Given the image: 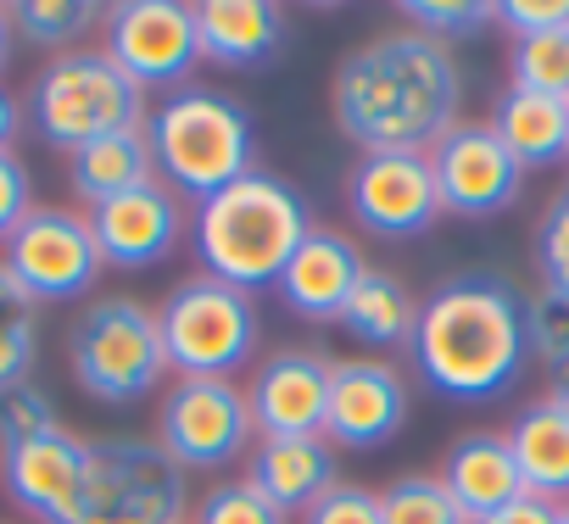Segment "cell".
Returning a JSON list of instances; mask_svg holds the SVG:
<instances>
[{"label":"cell","mask_w":569,"mask_h":524,"mask_svg":"<svg viewBox=\"0 0 569 524\" xmlns=\"http://www.w3.org/2000/svg\"><path fill=\"white\" fill-rule=\"evenodd\" d=\"M463 101V68L452 46L419 29H386L363 40L330 73V118L363 151H430Z\"/></svg>","instance_id":"1"},{"label":"cell","mask_w":569,"mask_h":524,"mask_svg":"<svg viewBox=\"0 0 569 524\" xmlns=\"http://www.w3.org/2000/svg\"><path fill=\"white\" fill-rule=\"evenodd\" d=\"M413 369L447 402H491L519 385L525 374V296L502 274H463L447 280L436 296L419 302L413 330Z\"/></svg>","instance_id":"2"},{"label":"cell","mask_w":569,"mask_h":524,"mask_svg":"<svg viewBox=\"0 0 569 524\" xmlns=\"http://www.w3.org/2000/svg\"><path fill=\"white\" fill-rule=\"evenodd\" d=\"M308 229H313L308 201L279 173H262V168L240 173L234 184L196 201L190 212V245H196L201 274L246 296L284 274V262L308 240Z\"/></svg>","instance_id":"3"},{"label":"cell","mask_w":569,"mask_h":524,"mask_svg":"<svg viewBox=\"0 0 569 524\" xmlns=\"http://www.w3.org/2000/svg\"><path fill=\"white\" fill-rule=\"evenodd\" d=\"M146 140L157 157V179L173 195L207 201L240 173H251L257 123L240 101L218 90H173L162 107L146 112Z\"/></svg>","instance_id":"4"},{"label":"cell","mask_w":569,"mask_h":524,"mask_svg":"<svg viewBox=\"0 0 569 524\" xmlns=\"http://www.w3.org/2000/svg\"><path fill=\"white\" fill-rule=\"evenodd\" d=\"M68 374L101 407H134L157 396L168 380L157 308L140 296H96L68 330Z\"/></svg>","instance_id":"5"},{"label":"cell","mask_w":569,"mask_h":524,"mask_svg":"<svg viewBox=\"0 0 569 524\" xmlns=\"http://www.w3.org/2000/svg\"><path fill=\"white\" fill-rule=\"evenodd\" d=\"M29 118L34 134L51 151H79L101 134L118 129H140L146 123V90L101 51V46H79L51 57L34 84H29Z\"/></svg>","instance_id":"6"},{"label":"cell","mask_w":569,"mask_h":524,"mask_svg":"<svg viewBox=\"0 0 569 524\" xmlns=\"http://www.w3.org/2000/svg\"><path fill=\"white\" fill-rule=\"evenodd\" d=\"M157 330L168 346V369L179 380H234L262 341L257 302L212 274L179 280L157 308Z\"/></svg>","instance_id":"7"},{"label":"cell","mask_w":569,"mask_h":524,"mask_svg":"<svg viewBox=\"0 0 569 524\" xmlns=\"http://www.w3.org/2000/svg\"><path fill=\"white\" fill-rule=\"evenodd\" d=\"M184 468L146 435H96L68 524H179Z\"/></svg>","instance_id":"8"},{"label":"cell","mask_w":569,"mask_h":524,"mask_svg":"<svg viewBox=\"0 0 569 524\" xmlns=\"http://www.w3.org/2000/svg\"><path fill=\"white\" fill-rule=\"evenodd\" d=\"M257 424L234 380H173L157 407V446L190 474H218L251 457Z\"/></svg>","instance_id":"9"},{"label":"cell","mask_w":569,"mask_h":524,"mask_svg":"<svg viewBox=\"0 0 569 524\" xmlns=\"http://www.w3.org/2000/svg\"><path fill=\"white\" fill-rule=\"evenodd\" d=\"M12 280L46 308V302H79L96 291L101 280V245L90 234V212L79 206H34L12 240H7V256Z\"/></svg>","instance_id":"10"},{"label":"cell","mask_w":569,"mask_h":524,"mask_svg":"<svg viewBox=\"0 0 569 524\" xmlns=\"http://www.w3.org/2000/svg\"><path fill=\"white\" fill-rule=\"evenodd\" d=\"M101 51L140 90L184 84L201 68L196 7H184V0H118L101 18Z\"/></svg>","instance_id":"11"},{"label":"cell","mask_w":569,"mask_h":524,"mask_svg":"<svg viewBox=\"0 0 569 524\" xmlns=\"http://www.w3.org/2000/svg\"><path fill=\"white\" fill-rule=\"evenodd\" d=\"M347 212L380 240H413L441 218L430 151H363L347 173Z\"/></svg>","instance_id":"12"},{"label":"cell","mask_w":569,"mask_h":524,"mask_svg":"<svg viewBox=\"0 0 569 524\" xmlns=\"http://www.w3.org/2000/svg\"><path fill=\"white\" fill-rule=\"evenodd\" d=\"M430 168H436L441 212H452V218H497L525 190V168L508 157L497 129L475 123V118H458L430 145Z\"/></svg>","instance_id":"13"},{"label":"cell","mask_w":569,"mask_h":524,"mask_svg":"<svg viewBox=\"0 0 569 524\" xmlns=\"http://www.w3.org/2000/svg\"><path fill=\"white\" fill-rule=\"evenodd\" d=\"M408 380L386 357H347L330 369V413L325 441L341 452H375L408 424Z\"/></svg>","instance_id":"14"},{"label":"cell","mask_w":569,"mask_h":524,"mask_svg":"<svg viewBox=\"0 0 569 524\" xmlns=\"http://www.w3.org/2000/svg\"><path fill=\"white\" fill-rule=\"evenodd\" d=\"M184 229H190L184 201L162 179L90 212V234L101 245V262L107 269H123V274H146V269H157V262H168L179 251Z\"/></svg>","instance_id":"15"},{"label":"cell","mask_w":569,"mask_h":524,"mask_svg":"<svg viewBox=\"0 0 569 524\" xmlns=\"http://www.w3.org/2000/svg\"><path fill=\"white\" fill-rule=\"evenodd\" d=\"M84 463H90V441L73 435L68 424H51L18 446L0 452V480H7V496L40 518V524H68L79 485H84Z\"/></svg>","instance_id":"16"},{"label":"cell","mask_w":569,"mask_h":524,"mask_svg":"<svg viewBox=\"0 0 569 524\" xmlns=\"http://www.w3.org/2000/svg\"><path fill=\"white\" fill-rule=\"evenodd\" d=\"M330 357L319 346H284L273 352L251 385V424L257 435H325V413H330Z\"/></svg>","instance_id":"17"},{"label":"cell","mask_w":569,"mask_h":524,"mask_svg":"<svg viewBox=\"0 0 569 524\" xmlns=\"http://www.w3.org/2000/svg\"><path fill=\"white\" fill-rule=\"evenodd\" d=\"M363 274H369V262H363L358 240L347 229H319L313 223L308 240L291 251V262H284V274L273 280V291H279V302L291 308L297 319L336 324Z\"/></svg>","instance_id":"18"},{"label":"cell","mask_w":569,"mask_h":524,"mask_svg":"<svg viewBox=\"0 0 569 524\" xmlns=\"http://www.w3.org/2000/svg\"><path fill=\"white\" fill-rule=\"evenodd\" d=\"M246 480L279 513H308L319 496L341 485V457L325 435H257L246 457Z\"/></svg>","instance_id":"19"},{"label":"cell","mask_w":569,"mask_h":524,"mask_svg":"<svg viewBox=\"0 0 569 524\" xmlns=\"http://www.w3.org/2000/svg\"><path fill=\"white\" fill-rule=\"evenodd\" d=\"M284 7L279 0H201L196 7V40L201 62L223 73H257L284 51Z\"/></svg>","instance_id":"20"},{"label":"cell","mask_w":569,"mask_h":524,"mask_svg":"<svg viewBox=\"0 0 569 524\" xmlns=\"http://www.w3.org/2000/svg\"><path fill=\"white\" fill-rule=\"evenodd\" d=\"M441 485L469 513V524L497 513V507H508L513 496H525V474L513 463L508 430H463L447 446V457H441Z\"/></svg>","instance_id":"21"},{"label":"cell","mask_w":569,"mask_h":524,"mask_svg":"<svg viewBox=\"0 0 569 524\" xmlns=\"http://www.w3.org/2000/svg\"><path fill=\"white\" fill-rule=\"evenodd\" d=\"M140 184H157V157H151L146 123L101 134V140H90L68 157V190L79 195L84 212H96V206H107V201H118Z\"/></svg>","instance_id":"22"},{"label":"cell","mask_w":569,"mask_h":524,"mask_svg":"<svg viewBox=\"0 0 569 524\" xmlns=\"http://www.w3.org/2000/svg\"><path fill=\"white\" fill-rule=\"evenodd\" d=\"M497 140L508 145V157L530 173V168H563L569 162V101L558 95H536V90H502L491 118Z\"/></svg>","instance_id":"23"},{"label":"cell","mask_w":569,"mask_h":524,"mask_svg":"<svg viewBox=\"0 0 569 524\" xmlns=\"http://www.w3.org/2000/svg\"><path fill=\"white\" fill-rule=\"evenodd\" d=\"M508 446H513V463L525 474V491H536L547 502H563L569 496V407L558 396L530 402L513 419Z\"/></svg>","instance_id":"24"},{"label":"cell","mask_w":569,"mask_h":524,"mask_svg":"<svg viewBox=\"0 0 569 524\" xmlns=\"http://www.w3.org/2000/svg\"><path fill=\"white\" fill-rule=\"evenodd\" d=\"M336 324H341L358 346H369V352H397V346H413L419 302H413V291H408L397 274L369 269V274L358 280V291L347 296V308H341Z\"/></svg>","instance_id":"25"},{"label":"cell","mask_w":569,"mask_h":524,"mask_svg":"<svg viewBox=\"0 0 569 524\" xmlns=\"http://www.w3.org/2000/svg\"><path fill=\"white\" fill-rule=\"evenodd\" d=\"M34 363H40V302L0 262V396L29 385Z\"/></svg>","instance_id":"26"},{"label":"cell","mask_w":569,"mask_h":524,"mask_svg":"<svg viewBox=\"0 0 569 524\" xmlns=\"http://www.w3.org/2000/svg\"><path fill=\"white\" fill-rule=\"evenodd\" d=\"M7 18L18 40L62 57V51H79V40L101 29L107 7L101 0H18V7H7Z\"/></svg>","instance_id":"27"},{"label":"cell","mask_w":569,"mask_h":524,"mask_svg":"<svg viewBox=\"0 0 569 524\" xmlns=\"http://www.w3.org/2000/svg\"><path fill=\"white\" fill-rule=\"evenodd\" d=\"M508 73H513V90H536V95L569 101V29L513 40L508 46Z\"/></svg>","instance_id":"28"},{"label":"cell","mask_w":569,"mask_h":524,"mask_svg":"<svg viewBox=\"0 0 569 524\" xmlns=\"http://www.w3.org/2000/svg\"><path fill=\"white\" fill-rule=\"evenodd\" d=\"M380 518L386 524H469V513L452 502L441 474H402L380 491Z\"/></svg>","instance_id":"29"},{"label":"cell","mask_w":569,"mask_h":524,"mask_svg":"<svg viewBox=\"0 0 569 524\" xmlns=\"http://www.w3.org/2000/svg\"><path fill=\"white\" fill-rule=\"evenodd\" d=\"M525 346L536 363H547L552 374L569 363V291L558 285H536L525 296Z\"/></svg>","instance_id":"30"},{"label":"cell","mask_w":569,"mask_h":524,"mask_svg":"<svg viewBox=\"0 0 569 524\" xmlns=\"http://www.w3.org/2000/svg\"><path fill=\"white\" fill-rule=\"evenodd\" d=\"M402 18H408V29H419L441 46H458V40H475L480 29H491L497 7L491 0H402Z\"/></svg>","instance_id":"31"},{"label":"cell","mask_w":569,"mask_h":524,"mask_svg":"<svg viewBox=\"0 0 569 524\" xmlns=\"http://www.w3.org/2000/svg\"><path fill=\"white\" fill-rule=\"evenodd\" d=\"M190 524H291V513H279L251 480H218L201 502Z\"/></svg>","instance_id":"32"},{"label":"cell","mask_w":569,"mask_h":524,"mask_svg":"<svg viewBox=\"0 0 569 524\" xmlns=\"http://www.w3.org/2000/svg\"><path fill=\"white\" fill-rule=\"evenodd\" d=\"M536 269H541V285L569 291V184L547 201L536 223Z\"/></svg>","instance_id":"33"},{"label":"cell","mask_w":569,"mask_h":524,"mask_svg":"<svg viewBox=\"0 0 569 524\" xmlns=\"http://www.w3.org/2000/svg\"><path fill=\"white\" fill-rule=\"evenodd\" d=\"M51 424H62V419H57V402H51V391H40L34 380L0 396V452L18 446V441H29V435H40V430H51Z\"/></svg>","instance_id":"34"},{"label":"cell","mask_w":569,"mask_h":524,"mask_svg":"<svg viewBox=\"0 0 569 524\" xmlns=\"http://www.w3.org/2000/svg\"><path fill=\"white\" fill-rule=\"evenodd\" d=\"M302 524H386V518H380V491L341 480L330 496H319V502L302 513Z\"/></svg>","instance_id":"35"},{"label":"cell","mask_w":569,"mask_h":524,"mask_svg":"<svg viewBox=\"0 0 569 524\" xmlns=\"http://www.w3.org/2000/svg\"><path fill=\"white\" fill-rule=\"evenodd\" d=\"M497 23L513 40L552 34V29H569V0H497Z\"/></svg>","instance_id":"36"},{"label":"cell","mask_w":569,"mask_h":524,"mask_svg":"<svg viewBox=\"0 0 569 524\" xmlns=\"http://www.w3.org/2000/svg\"><path fill=\"white\" fill-rule=\"evenodd\" d=\"M34 212V179L18 151H0V245L12 240V229Z\"/></svg>","instance_id":"37"},{"label":"cell","mask_w":569,"mask_h":524,"mask_svg":"<svg viewBox=\"0 0 569 524\" xmlns=\"http://www.w3.org/2000/svg\"><path fill=\"white\" fill-rule=\"evenodd\" d=\"M558 518H563V502H547V496L525 491V496H513L508 507H497V513H486L475 524H558Z\"/></svg>","instance_id":"38"},{"label":"cell","mask_w":569,"mask_h":524,"mask_svg":"<svg viewBox=\"0 0 569 524\" xmlns=\"http://www.w3.org/2000/svg\"><path fill=\"white\" fill-rule=\"evenodd\" d=\"M18 129H23V107H18V95L7 84H0V151H12Z\"/></svg>","instance_id":"39"},{"label":"cell","mask_w":569,"mask_h":524,"mask_svg":"<svg viewBox=\"0 0 569 524\" xmlns=\"http://www.w3.org/2000/svg\"><path fill=\"white\" fill-rule=\"evenodd\" d=\"M12 40H18V34H12V18H7V7H0V68L12 62Z\"/></svg>","instance_id":"40"},{"label":"cell","mask_w":569,"mask_h":524,"mask_svg":"<svg viewBox=\"0 0 569 524\" xmlns=\"http://www.w3.org/2000/svg\"><path fill=\"white\" fill-rule=\"evenodd\" d=\"M547 396H558V402H563V407H569V363H563V369H558V385H552V391H547Z\"/></svg>","instance_id":"41"},{"label":"cell","mask_w":569,"mask_h":524,"mask_svg":"<svg viewBox=\"0 0 569 524\" xmlns=\"http://www.w3.org/2000/svg\"><path fill=\"white\" fill-rule=\"evenodd\" d=\"M558 524H569V502H563V518H558Z\"/></svg>","instance_id":"42"},{"label":"cell","mask_w":569,"mask_h":524,"mask_svg":"<svg viewBox=\"0 0 569 524\" xmlns=\"http://www.w3.org/2000/svg\"><path fill=\"white\" fill-rule=\"evenodd\" d=\"M179 524H190V518H179Z\"/></svg>","instance_id":"43"},{"label":"cell","mask_w":569,"mask_h":524,"mask_svg":"<svg viewBox=\"0 0 569 524\" xmlns=\"http://www.w3.org/2000/svg\"><path fill=\"white\" fill-rule=\"evenodd\" d=\"M0 524H7V518H0Z\"/></svg>","instance_id":"44"}]
</instances>
